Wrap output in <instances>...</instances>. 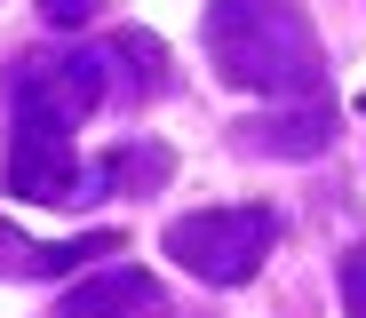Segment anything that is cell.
I'll list each match as a JSON object with an SVG mask.
<instances>
[{"instance_id": "obj_8", "label": "cell", "mask_w": 366, "mask_h": 318, "mask_svg": "<svg viewBox=\"0 0 366 318\" xmlns=\"http://www.w3.org/2000/svg\"><path fill=\"white\" fill-rule=\"evenodd\" d=\"M342 302H350V318H366V247L342 254Z\"/></svg>"}, {"instance_id": "obj_6", "label": "cell", "mask_w": 366, "mask_h": 318, "mask_svg": "<svg viewBox=\"0 0 366 318\" xmlns=\"http://www.w3.org/2000/svg\"><path fill=\"white\" fill-rule=\"evenodd\" d=\"M239 151H319L327 144V111H302V119H247L231 127Z\"/></svg>"}, {"instance_id": "obj_1", "label": "cell", "mask_w": 366, "mask_h": 318, "mask_svg": "<svg viewBox=\"0 0 366 318\" xmlns=\"http://www.w3.org/2000/svg\"><path fill=\"white\" fill-rule=\"evenodd\" d=\"M207 56L215 72L255 88V96H287V88H319V48L302 32V16L287 0H215L207 9Z\"/></svg>"}, {"instance_id": "obj_4", "label": "cell", "mask_w": 366, "mask_h": 318, "mask_svg": "<svg viewBox=\"0 0 366 318\" xmlns=\"http://www.w3.org/2000/svg\"><path fill=\"white\" fill-rule=\"evenodd\" d=\"M159 294H152V279L144 271H112V279H80L64 302H56V318H136V310H152Z\"/></svg>"}, {"instance_id": "obj_7", "label": "cell", "mask_w": 366, "mask_h": 318, "mask_svg": "<svg viewBox=\"0 0 366 318\" xmlns=\"http://www.w3.org/2000/svg\"><path fill=\"white\" fill-rule=\"evenodd\" d=\"M167 175H175V151H167V144H119L112 167H104V183H112V191H128V199L159 191Z\"/></svg>"}, {"instance_id": "obj_2", "label": "cell", "mask_w": 366, "mask_h": 318, "mask_svg": "<svg viewBox=\"0 0 366 318\" xmlns=\"http://www.w3.org/2000/svg\"><path fill=\"white\" fill-rule=\"evenodd\" d=\"M271 239H279V223H271L263 207H207V215L167 223V254H175L192 279H207V287H247V279L263 271Z\"/></svg>"}, {"instance_id": "obj_5", "label": "cell", "mask_w": 366, "mask_h": 318, "mask_svg": "<svg viewBox=\"0 0 366 318\" xmlns=\"http://www.w3.org/2000/svg\"><path fill=\"white\" fill-rule=\"evenodd\" d=\"M104 247H119V239H112V231H96V239H64V247H40V239H16L9 223H0V271H32V279H56V271L88 263V254H104Z\"/></svg>"}, {"instance_id": "obj_3", "label": "cell", "mask_w": 366, "mask_h": 318, "mask_svg": "<svg viewBox=\"0 0 366 318\" xmlns=\"http://www.w3.org/2000/svg\"><path fill=\"white\" fill-rule=\"evenodd\" d=\"M0 191H16V199H32V207H88V199H104L112 183H104V167L72 159L64 136H24L16 127L9 167H0Z\"/></svg>"}, {"instance_id": "obj_9", "label": "cell", "mask_w": 366, "mask_h": 318, "mask_svg": "<svg viewBox=\"0 0 366 318\" xmlns=\"http://www.w3.org/2000/svg\"><path fill=\"white\" fill-rule=\"evenodd\" d=\"M40 16H48V24H88L96 0H40Z\"/></svg>"}]
</instances>
